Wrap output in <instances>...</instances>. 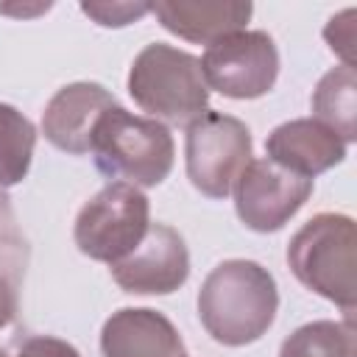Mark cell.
Here are the masks:
<instances>
[{
  "label": "cell",
  "mask_w": 357,
  "mask_h": 357,
  "mask_svg": "<svg viewBox=\"0 0 357 357\" xmlns=\"http://www.w3.org/2000/svg\"><path fill=\"white\" fill-rule=\"evenodd\" d=\"M279 310L276 279L254 259L215 265L198 290V318L206 335L223 346L259 340Z\"/></svg>",
  "instance_id": "cell-1"
},
{
  "label": "cell",
  "mask_w": 357,
  "mask_h": 357,
  "mask_svg": "<svg viewBox=\"0 0 357 357\" xmlns=\"http://www.w3.org/2000/svg\"><path fill=\"white\" fill-rule=\"evenodd\" d=\"M89 153L106 178H126L131 187H156L173 170L176 145L165 123L137 117L117 103L100 114Z\"/></svg>",
  "instance_id": "cell-2"
},
{
  "label": "cell",
  "mask_w": 357,
  "mask_h": 357,
  "mask_svg": "<svg viewBox=\"0 0 357 357\" xmlns=\"http://www.w3.org/2000/svg\"><path fill=\"white\" fill-rule=\"evenodd\" d=\"M354 220L340 212H318L287 243V265L293 276L321 298L337 304L354 318Z\"/></svg>",
  "instance_id": "cell-3"
},
{
  "label": "cell",
  "mask_w": 357,
  "mask_h": 357,
  "mask_svg": "<svg viewBox=\"0 0 357 357\" xmlns=\"http://www.w3.org/2000/svg\"><path fill=\"white\" fill-rule=\"evenodd\" d=\"M128 95L153 120L190 126L209 112V86L201 59L165 42L145 45L128 70Z\"/></svg>",
  "instance_id": "cell-4"
},
{
  "label": "cell",
  "mask_w": 357,
  "mask_h": 357,
  "mask_svg": "<svg viewBox=\"0 0 357 357\" xmlns=\"http://www.w3.org/2000/svg\"><path fill=\"white\" fill-rule=\"evenodd\" d=\"M151 226V204L126 181H109L75 215L73 240L89 259L114 265L131 254Z\"/></svg>",
  "instance_id": "cell-5"
},
{
  "label": "cell",
  "mask_w": 357,
  "mask_h": 357,
  "mask_svg": "<svg viewBox=\"0 0 357 357\" xmlns=\"http://www.w3.org/2000/svg\"><path fill=\"white\" fill-rule=\"evenodd\" d=\"M251 131L223 112H204L187 126V178L206 198H226L251 162Z\"/></svg>",
  "instance_id": "cell-6"
},
{
  "label": "cell",
  "mask_w": 357,
  "mask_h": 357,
  "mask_svg": "<svg viewBox=\"0 0 357 357\" xmlns=\"http://www.w3.org/2000/svg\"><path fill=\"white\" fill-rule=\"evenodd\" d=\"M201 73L206 86L215 92L251 100L273 89L279 78V50L265 31H240L206 45L201 59Z\"/></svg>",
  "instance_id": "cell-7"
},
{
  "label": "cell",
  "mask_w": 357,
  "mask_h": 357,
  "mask_svg": "<svg viewBox=\"0 0 357 357\" xmlns=\"http://www.w3.org/2000/svg\"><path fill=\"white\" fill-rule=\"evenodd\" d=\"M234 209L245 229L268 234L279 231L312 195V178L284 170L265 159H251L234 181Z\"/></svg>",
  "instance_id": "cell-8"
},
{
  "label": "cell",
  "mask_w": 357,
  "mask_h": 357,
  "mask_svg": "<svg viewBox=\"0 0 357 357\" xmlns=\"http://www.w3.org/2000/svg\"><path fill=\"white\" fill-rule=\"evenodd\" d=\"M190 276V251L184 237L167 223H151L142 243L112 265V279L134 296L176 293Z\"/></svg>",
  "instance_id": "cell-9"
},
{
  "label": "cell",
  "mask_w": 357,
  "mask_h": 357,
  "mask_svg": "<svg viewBox=\"0 0 357 357\" xmlns=\"http://www.w3.org/2000/svg\"><path fill=\"white\" fill-rule=\"evenodd\" d=\"M112 106H117L114 95L95 81L64 84L42 112V134L64 153H89L92 131L100 114Z\"/></svg>",
  "instance_id": "cell-10"
},
{
  "label": "cell",
  "mask_w": 357,
  "mask_h": 357,
  "mask_svg": "<svg viewBox=\"0 0 357 357\" xmlns=\"http://www.w3.org/2000/svg\"><path fill=\"white\" fill-rule=\"evenodd\" d=\"M103 357H187L178 329L159 310L123 307L100 329Z\"/></svg>",
  "instance_id": "cell-11"
},
{
  "label": "cell",
  "mask_w": 357,
  "mask_h": 357,
  "mask_svg": "<svg viewBox=\"0 0 357 357\" xmlns=\"http://www.w3.org/2000/svg\"><path fill=\"white\" fill-rule=\"evenodd\" d=\"M265 153L284 170L298 173L304 178H315L318 173L346 159V142L315 117H298L276 126L268 134Z\"/></svg>",
  "instance_id": "cell-12"
},
{
  "label": "cell",
  "mask_w": 357,
  "mask_h": 357,
  "mask_svg": "<svg viewBox=\"0 0 357 357\" xmlns=\"http://www.w3.org/2000/svg\"><path fill=\"white\" fill-rule=\"evenodd\" d=\"M159 25L178 39L212 45L240 33L254 14L248 0H156L151 3Z\"/></svg>",
  "instance_id": "cell-13"
},
{
  "label": "cell",
  "mask_w": 357,
  "mask_h": 357,
  "mask_svg": "<svg viewBox=\"0 0 357 357\" xmlns=\"http://www.w3.org/2000/svg\"><path fill=\"white\" fill-rule=\"evenodd\" d=\"M357 73L354 67H332L329 73L321 75L315 92H312V112L315 120L332 128L346 145L357 139Z\"/></svg>",
  "instance_id": "cell-14"
},
{
  "label": "cell",
  "mask_w": 357,
  "mask_h": 357,
  "mask_svg": "<svg viewBox=\"0 0 357 357\" xmlns=\"http://www.w3.org/2000/svg\"><path fill=\"white\" fill-rule=\"evenodd\" d=\"M354 354H357L354 318L304 324L296 332H290L279 346V357H354Z\"/></svg>",
  "instance_id": "cell-15"
},
{
  "label": "cell",
  "mask_w": 357,
  "mask_h": 357,
  "mask_svg": "<svg viewBox=\"0 0 357 357\" xmlns=\"http://www.w3.org/2000/svg\"><path fill=\"white\" fill-rule=\"evenodd\" d=\"M25 265H28V240L17 226V215L11 209L8 195L0 190V276H6L20 287L25 276Z\"/></svg>",
  "instance_id": "cell-16"
},
{
  "label": "cell",
  "mask_w": 357,
  "mask_h": 357,
  "mask_svg": "<svg viewBox=\"0 0 357 357\" xmlns=\"http://www.w3.org/2000/svg\"><path fill=\"white\" fill-rule=\"evenodd\" d=\"M81 11L103 28H123L151 11V3H81Z\"/></svg>",
  "instance_id": "cell-17"
},
{
  "label": "cell",
  "mask_w": 357,
  "mask_h": 357,
  "mask_svg": "<svg viewBox=\"0 0 357 357\" xmlns=\"http://www.w3.org/2000/svg\"><path fill=\"white\" fill-rule=\"evenodd\" d=\"M11 357H81L78 349L53 335H22L14 340Z\"/></svg>",
  "instance_id": "cell-18"
},
{
  "label": "cell",
  "mask_w": 357,
  "mask_h": 357,
  "mask_svg": "<svg viewBox=\"0 0 357 357\" xmlns=\"http://www.w3.org/2000/svg\"><path fill=\"white\" fill-rule=\"evenodd\" d=\"M351 20H354V8H346L337 17H332L324 28V39L329 42L332 53H337L343 59L346 67H354V59H351V53H354V22Z\"/></svg>",
  "instance_id": "cell-19"
},
{
  "label": "cell",
  "mask_w": 357,
  "mask_h": 357,
  "mask_svg": "<svg viewBox=\"0 0 357 357\" xmlns=\"http://www.w3.org/2000/svg\"><path fill=\"white\" fill-rule=\"evenodd\" d=\"M17 310H20V287L6 276H0V329L17 318Z\"/></svg>",
  "instance_id": "cell-20"
},
{
  "label": "cell",
  "mask_w": 357,
  "mask_h": 357,
  "mask_svg": "<svg viewBox=\"0 0 357 357\" xmlns=\"http://www.w3.org/2000/svg\"><path fill=\"white\" fill-rule=\"evenodd\" d=\"M53 3H36V6H3L0 3V14H14V17H31V14H42L47 11Z\"/></svg>",
  "instance_id": "cell-21"
},
{
  "label": "cell",
  "mask_w": 357,
  "mask_h": 357,
  "mask_svg": "<svg viewBox=\"0 0 357 357\" xmlns=\"http://www.w3.org/2000/svg\"><path fill=\"white\" fill-rule=\"evenodd\" d=\"M0 357H11V354H6V351H3V349H0Z\"/></svg>",
  "instance_id": "cell-22"
}]
</instances>
